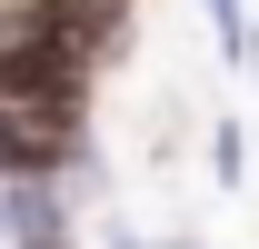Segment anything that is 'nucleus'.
<instances>
[{
  "label": "nucleus",
  "instance_id": "nucleus-2",
  "mask_svg": "<svg viewBox=\"0 0 259 249\" xmlns=\"http://www.w3.org/2000/svg\"><path fill=\"white\" fill-rule=\"evenodd\" d=\"M199 10H209L220 60H229V70H249V90H259V0H199Z\"/></svg>",
  "mask_w": 259,
  "mask_h": 249
},
{
  "label": "nucleus",
  "instance_id": "nucleus-1",
  "mask_svg": "<svg viewBox=\"0 0 259 249\" xmlns=\"http://www.w3.org/2000/svg\"><path fill=\"white\" fill-rule=\"evenodd\" d=\"M70 210H80L70 180L0 170V229H10V249H70Z\"/></svg>",
  "mask_w": 259,
  "mask_h": 249
},
{
  "label": "nucleus",
  "instance_id": "nucleus-4",
  "mask_svg": "<svg viewBox=\"0 0 259 249\" xmlns=\"http://www.w3.org/2000/svg\"><path fill=\"white\" fill-rule=\"evenodd\" d=\"M100 249H150V239H140V229H110V239H100Z\"/></svg>",
  "mask_w": 259,
  "mask_h": 249
},
{
  "label": "nucleus",
  "instance_id": "nucleus-5",
  "mask_svg": "<svg viewBox=\"0 0 259 249\" xmlns=\"http://www.w3.org/2000/svg\"><path fill=\"white\" fill-rule=\"evenodd\" d=\"M160 249H199V239H160Z\"/></svg>",
  "mask_w": 259,
  "mask_h": 249
},
{
  "label": "nucleus",
  "instance_id": "nucleus-3",
  "mask_svg": "<svg viewBox=\"0 0 259 249\" xmlns=\"http://www.w3.org/2000/svg\"><path fill=\"white\" fill-rule=\"evenodd\" d=\"M209 170H220V189H239V180H249V130H239V120H220V130H209Z\"/></svg>",
  "mask_w": 259,
  "mask_h": 249
}]
</instances>
